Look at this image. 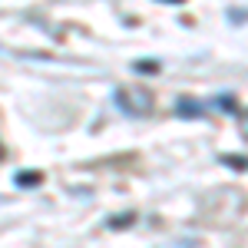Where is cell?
Masks as SVG:
<instances>
[{"label":"cell","mask_w":248,"mask_h":248,"mask_svg":"<svg viewBox=\"0 0 248 248\" xmlns=\"http://www.w3.org/2000/svg\"><path fill=\"white\" fill-rule=\"evenodd\" d=\"M116 103H119V109H126L129 116L149 113V106H153V99H149V93L142 86H123V90H116Z\"/></svg>","instance_id":"1"},{"label":"cell","mask_w":248,"mask_h":248,"mask_svg":"<svg viewBox=\"0 0 248 248\" xmlns=\"http://www.w3.org/2000/svg\"><path fill=\"white\" fill-rule=\"evenodd\" d=\"M33 182H40V172H20L17 175V186H33Z\"/></svg>","instance_id":"2"}]
</instances>
